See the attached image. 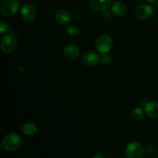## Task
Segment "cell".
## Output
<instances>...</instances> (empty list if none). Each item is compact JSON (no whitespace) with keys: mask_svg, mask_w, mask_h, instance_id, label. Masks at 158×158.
Returning <instances> with one entry per match:
<instances>
[{"mask_svg":"<svg viewBox=\"0 0 158 158\" xmlns=\"http://www.w3.org/2000/svg\"><path fill=\"white\" fill-rule=\"evenodd\" d=\"M67 32L69 33V35L72 37H77L80 35V29L77 27L75 25H73V26H70L67 29Z\"/></svg>","mask_w":158,"mask_h":158,"instance_id":"2e32d148","label":"cell"},{"mask_svg":"<svg viewBox=\"0 0 158 158\" xmlns=\"http://www.w3.org/2000/svg\"><path fill=\"white\" fill-rule=\"evenodd\" d=\"M79 1H81V0H79Z\"/></svg>","mask_w":158,"mask_h":158,"instance_id":"ffe728a7","label":"cell"},{"mask_svg":"<svg viewBox=\"0 0 158 158\" xmlns=\"http://www.w3.org/2000/svg\"><path fill=\"white\" fill-rule=\"evenodd\" d=\"M89 6L95 11L107 10L111 6V0H90Z\"/></svg>","mask_w":158,"mask_h":158,"instance_id":"8fae6325","label":"cell"},{"mask_svg":"<svg viewBox=\"0 0 158 158\" xmlns=\"http://www.w3.org/2000/svg\"><path fill=\"white\" fill-rule=\"evenodd\" d=\"M153 8L149 5H142L139 6L135 12V15L139 20H148L152 16Z\"/></svg>","mask_w":158,"mask_h":158,"instance_id":"ba28073f","label":"cell"},{"mask_svg":"<svg viewBox=\"0 0 158 158\" xmlns=\"http://www.w3.org/2000/svg\"><path fill=\"white\" fill-rule=\"evenodd\" d=\"M9 30V26L7 25V23H5L4 21L0 22V32H1V34L4 35L5 33L8 32Z\"/></svg>","mask_w":158,"mask_h":158,"instance_id":"e0dca14e","label":"cell"},{"mask_svg":"<svg viewBox=\"0 0 158 158\" xmlns=\"http://www.w3.org/2000/svg\"><path fill=\"white\" fill-rule=\"evenodd\" d=\"M65 57L69 60H76L80 56V49L75 44H68L63 49Z\"/></svg>","mask_w":158,"mask_h":158,"instance_id":"30bf717a","label":"cell"},{"mask_svg":"<svg viewBox=\"0 0 158 158\" xmlns=\"http://www.w3.org/2000/svg\"><path fill=\"white\" fill-rule=\"evenodd\" d=\"M82 61H83V64L86 66H95L100 61V56L97 52L88 51L83 55Z\"/></svg>","mask_w":158,"mask_h":158,"instance_id":"9c48e42d","label":"cell"},{"mask_svg":"<svg viewBox=\"0 0 158 158\" xmlns=\"http://www.w3.org/2000/svg\"><path fill=\"white\" fill-rule=\"evenodd\" d=\"M92 158H106V157H104L102 155H100V154H97V155H94Z\"/></svg>","mask_w":158,"mask_h":158,"instance_id":"ac0fdd59","label":"cell"},{"mask_svg":"<svg viewBox=\"0 0 158 158\" xmlns=\"http://www.w3.org/2000/svg\"><path fill=\"white\" fill-rule=\"evenodd\" d=\"M113 13L117 16H122L127 12V7L125 4L122 2H116L112 6Z\"/></svg>","mask_w":158,"mask_h":158,"instance_id":"4fadbf2b","label":"cell"},{"mask_svg":"<svg viewBox=\"0 0 158 158\" xmlns=\"http://www.w3.org/2000/svg\"><path fill=\"white\" fill-rule=\"evenodd\" d=\"M3 148L7 151H15L22 145V138L19 134L11 133L4 137L2 141Z\"/></svg>","mask_w":158,"mask_h":158,"instance_id":"6da1fadb","label":"cell"},{"mask_svg":"<svg viewBox=\"0 0 158 158\" xmlns=\"http://www.w3.org/2000/svg\"><path fill=\"white\" fill-rule=\"evenodd\" d=\"M21 131L26 135H32L37 131V127L32 123H27L22 126Z\"/></svg>","mask_w":158,"mask_h":158,"instance_id":"5bb4252c","label":"cell"},{"mask_svg":"<svg viewBox=\"0 0 158 158\" xmlns=\"http://www.w3.org/2000/svg\"><path fill=\"white\" fill-rule=\"evenodd\" d=\"M113 47V39L108 35H101L95 42V48L100 53H107Z\"/></svg>","mask_w":158,"mask_h":158,"instance_id":"3957f363","label":"cell"},{"mask_svg":"<svg viewBox=\"0 0 158 158\" xmlns=\"http://www.w3.org/2000/svg\"><path fill=\"white\" fill-rule=\"evenodd\" d=\"M56 20L61 25H69L73 21V15L69 10L60 9L56 12Z\"/></svg>","mask_w":158,"mask_h":158,"instance_id":"52a82bcc","label":"cell"},{"mask_svg":"<svg viewBox=\"0 0 158 158\" xmlns=\"http://www.w3.org/2000/svg\"><path fill=\"white\" fill-rule=\"evenodd\" d=\"M21 16L24 20L27 22L32 21L36 16V10L32 5L26 3L21 8Z\"/></svg>","mask_w":158,"mask_h":158,"instance_id":"8992f818","label":"cell"},{"mask_svg":"<svg viewBox=\"0 0 158 158\" xmlns=\"http://www.w3.org/2000/svg\"><path fill=\"white\" fill-rule=\"evenodd\" d=\"M120 158H123V157H120Z\"/></svg>","mask_w":158,"mask_h":158,"instance_id":"44dd1931","label":"cell"},{"mask_svg":"<svg viewBox=\"0 0 158 158\" xmlns=\"http://www.w3.org/2000/svg\"><path fill=\"white\" fill-rule=\"evenodd\" d=\"M143 110L140 107L134 108V109L131 111V117L134 121H139V120H140L143 118Z\"/></svg>","mask_w":158,"mask_h":158,"instance_id":"9a60e30c","label":"cell"},{"mask_svg":"<svg viewBox=\"0 0 158 158\" xmlns=\"http://www.w3.org/2000/svg\"><path fill=\"white\" fill-rule=\"evenodd\" d=\"M144 110L147 115L152 118L158 117V102L151 101L147 103L144 106Z\"/></svg>","mask_w":158,"mask_h":158,"instance_id":"7c38bea8","label":"cell"},{"mask_svg":"<svg viewBox=\"0 0 158 158\" xmlns=\"http://www.w3.org/2000/svg\"><path fill=\"white\" fill-rule=\"evenodd\" d=\"M19 9L18 0H2L0 2V12L5 16L11 17L15 15Z\"/></svg>","mask_w":158,"mask_h":158,"instance_id":"7a4b0ae2","label":"cell"},{"mask_svg":"<svg viewBox=\"0 0 158 158\" xmlns=\"http://www.w3.org/2000/svg\"><path fill=\"white\" fill-rule=\"evenodd\" d=\"M147 1L150 2H156L157 0H147Z\"/></svg>","mask_w":158,"mask_h":158,"instance_id":"d6986e66","label":"cell"},{"mask_svg":"<svg viewBox=\"0 0 158 158\" xmlns=\"http://www.w3.org/2000/svg\"><path fill=\"white\" fill-rule=\"evenodd\" d=\"M18 45V40L12 33L5 35L1 41V49L6 53H10L15 49Z\"/></svg>","mask_w":158,"mask_h":158,"instance_id":"5b68a950","label":"cell"},{"mask_svg":"<svg viewBox=\"0 0 158 158\" xmlns=\"http://www.w3.org/2000/svg\"><path fill=\"white\" fill-rule=\"evenodd\" d=\"M143 152V147L141 143L137 141L130 143L125 149V155L127 158H142Z\"/></svg>","mask_w":158,"mask_h":158,"instance_id":"277c9868","label":"cell"}]
</instances>
